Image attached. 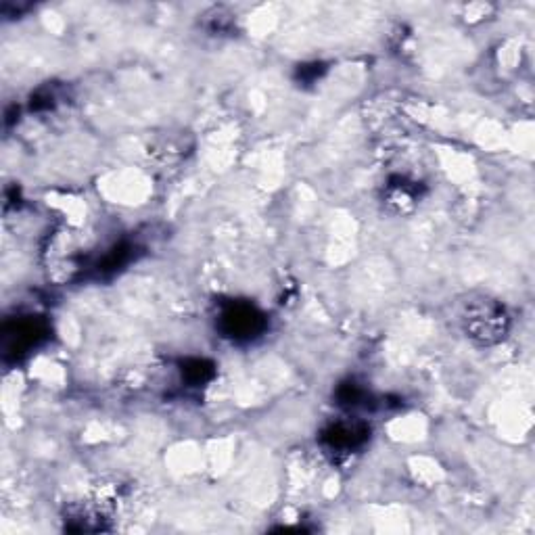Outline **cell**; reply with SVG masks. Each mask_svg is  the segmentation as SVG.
Segmentation results:
<instances>
[{
	"label": "cell",
	"instance_id": "obj_1",
	"mask_svg": "<svg viewBox=\"0 0 535 535\" xmlns=\"http://www.w3.org/2000/svg\"><path fill=\"white\" fill-rule=\"evenodd\" d=\"M462 324L469 337L481 343H494L500 337H504L508 318L504 308L496 304V301L479 297V299H469L467 304H464Z\"/></svg>",
	"mask_w": 535,
	"mask_h": 535
},
{
	"label": "cell",
	"instance_id": "obj_2",
	"mask_svg": "<svg viewBox=\"0 0 535 535\" xmlns=\"http://www.w3.org/2000/svg\"><path fill=\"white\" fill-rule=\"evenodd\" d=\"M266 327L264 314L245 301H232L220 314V329L232 341H249Z\"/></svg>",
	"mask_w": 535,
	"mask_h": 535
},
{
	"label": "cell",
	"instance_id": "obj_3",
	"mask_svg": "<svg viewBox=\"0 0 535 535\" xmlns=\"http://www.w3.org/2000/svg\"><path fill=\"white\" fill-rule=\"evenodd\" d=\"M368 439V427L362 423H335L322 433V441L329 450L352 452L358 450Z\"/></svg>",
	"mask_w": 535,
	"mask_h": 535
},
{
	"label": "cell",
	"instance_id": "obj_4",
	"mask_svg": "<svg viewBox=\"0 0 535 535\" xmlns=\"http://www.w3.org/2000/svg\"><path fill=\"white\" fill-rule=\"evenodd\" d=\"M42 335H46V329L38 320H19L17 324H11V327L5 329L7 352H28Z\"/></svg>",
	"mask_w": 535,
	"mask_h": 535
}]
</instances>
